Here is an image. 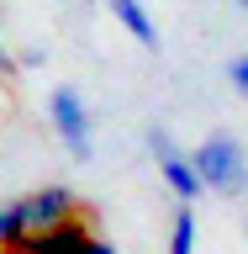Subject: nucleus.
<instances>
[{
    "instance_id": "nucleus-1",
    "label": "nucleus",
    "mask_w": 248,
    "mask_h": 254,
    "mask_svg": "<svg viewBox=\"0 0 248 254\" xmlns=\"http://www.w3.org/2000/svg\"><path fill=\"white\" fill-rule=\"evenodd\" d=\"M196 175H201L206 190H222V196H243L248 190V154L233 132H211V138L190 154Z\"/></svg>"
},
{
    "instance_id": "nucleus-2",
    "label": "nucleus",
    "mask_w": 248,
    "mask_h": 254,
    "mask_svg": "<svg viewBox=\"0 0 248 254\" xmlns=\"http://www.w3.org/2000/svg\"><path fill=\"white\" fill-rule=\"evenodd\" d=\"M16 254H116V244L100 233H90L85 217H63L53 228H37L16 244Z\"/></svg>"
},
{
    "instance_id": "nucleus-3",
    "label": "nucleus",
    "mask_w": 248,
    "mask_h": 254,
    "mask_svg": "<svg viewBox=\"0 0 248 254\" xmlns=\"http://www.w3.org/2000/svg\"><path fill=\"white\" fill-rule=\"evenodd\" d=\"M48 117H53V132L63 138V148L85 164V159L95 154L90 148V106H85V95H79L74 85H58V90L48 95Z\"/></svg>"
},
{
    "instance_id": "nucleus-4",
    "label": "nucleus",
    "mask_w": 248,
    "mask_h": 254,
    "mask_svg": "<svg viewBox=\"0 0 248 254\" xmlns=\"http://www.w3.org/2000/svg\"><path fill=\"white\" fill-rule=\"evenodd\" d=\"M148 154H153L164 186L174 190V201H190V206H196V196H201L206 186H201V175H196V164H190V154L164 132V127H148Z\"/></svg>"
},
{
    "instance_id": "nucleus-5",
    "label": "nucleus",
    "mask_w": 248,
    "mask_h": 254,
    "mask_svg": "<svg viewBox=\"0 0 248 254\" xmlns=\"http://www.w3.org/2000/svg\"><path fill=\"white\" fill-rule=\"evenodd\" d=\"M21 217H27L32 233H37V228H53V222H63V217H79V190L63 186V180L37 186L32 196H21Z\"/></svg>"
},
{
    "instance_id": "nucleus-6",
    "label": "nucleus",
    "mask_w": 248,
    "mask_h": 254,
    "mask_svg": "<svg viewBox=\"0 0 248 254\" xmlns=\"http://www.w3.org/2000/svg\"><path fill=\"white\" fill-rule=\"evenodd\" d=\"M106 5H111V16L122 21V32H127L138 48L158 53V27H153V16L143 11V0H106Z\"/></svg>"
},
{
    "instance_id": "nucleus-7",
    "label": "nucleus",
    "mask_w": 248,
    "mask_h": 254,
    "mask_svg": "<svg viewBox=\"0 0 248 254\" xmlns=\"http://www.w3.org/2000/svg\"><path fill=\"white\" fill-rule=\"evenodd\" d=\"M169 254H196V206H190V201H180V212H174Z\"/></svg>"
},
{
    "instance_id": "nucleus-8",
    "label": "nucleus",
    "mask_w": 248,
    "mask_h": 254,
    "mask_svg": "<svg viewBox=\"0 0 248 254\" xmlns=\"http://www.w3.org/2000/svg\"><path fill=\"white\" fill-rule=\"evenodd\" d=\"M27 233H32V228H27V217H21V201H5V206H0V249L16 254V244H21Z\"/></svg>"
},
{
    "instance_id": "nucleus-9",
    "label": "nucleus",
    "mask_w": 248,
    "mask_h": 254,
    "mask_svg": "<svg viewBox=\"0 0 248 254\" xmlns=\"http://www.w3.org/2000/svg\"><path fill=\"white\" fill-rule=\"evenodd\" d=\"M227 79H233L238 90L248 95V53H243V59H233V64H227Z\"/></svg>"
},
{
    "instance_id": "nucleus-10",
    "label": "nucleus",
    "mask_w": 248,
    "mask_h": 254,
    "mask_svg": "<svg viewBox=\"0 0 248 254\" xmlns=\"http://www.w3.org/2000/svg\"><path fill=\"white\" fill-rule=\"evenodd\" d=\"M21 64H27V69H43L48 53H43V48H27V53H21Z\"/></svg>"
},
{
    "instance_id": "nucleus-11",
    "label": "nucleus",
    "mask_w": 248,
    "mask_h": 254,
    "mask_svg": "<svg viewBox=\"0 0 248 254\" xmlns=\"http://www.w3.org/2000/svg\"><path fill=\"white\" fill-rule=\"evenodd\" d=\"M11 69H16V59H11V48L0 43V74H11Z\"/></svg>"
},
{
    "instance_id": "nucleus-12",
    "label": "nucleus",
    "mask_w": 248,
    "mask_h": 254,
    "mask_svg": "<svg viewBox=\"0 0 248 254\" xmlns=\"http://www.w3.org/2000/svg\"><path fill=\"white\" fill-rule=\"evenodd\" d=\"M238 5H243V11H248V0H238Z\"/></svg>"
}]
</instances>
